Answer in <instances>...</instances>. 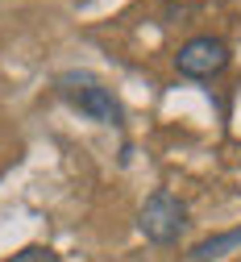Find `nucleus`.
Wrapping results in <instances>:
<instances>
[{"instance_id": "nucleus-1", "label": "nucleus", "mask_w": 241, "mask_h": 262, "mask_svg": "<svg viewBox=\"0 0 241 262\" xmlns=\"http://www.w3.org/2000/svg\"><path fill=\"white\" fill-rule=\"evenodd\" d=\"M58 96L71 108L96 117V121H104V125H117L121 121V104L113 100V92L104 83H96L92 75H62L58 79Z\"/></svg>"}, {"instance_id": "nucleus-2", "label": "nucleus", "mask_w": 241, "mask_h": 262, "mask_svg": "<svg viewBox=\"0 0 241 262\" xmlns=\"http://www.w3.org/2000/svg\"><path fill=\"white\" fill-rule=\"evenodd\" d=\"M142 233L150 237V242H158V246H166V242H175L183 229H187V208H183V200H175L170 191H154L150 200H146V208H142Z\"/></svg>"}, {"instance_id": "nucleus-3", "label": "nucleus", "mask_w": 241, "mask_h": 262, "mask_svg": "<svg viewBox=\"0 0 241 262\" xmlns=\"http://www.w3.org/2000/svg\"><path fill=\"white\" fill-rule=\"evenodd\" d=\"M175 62H179V71H183V75H191V79H208V75L225 71V62H229V46L216 42V38H191V42L175 54Z\"/></svg>"}, {"instance_id": "nucleus-4", "label": "nucleus", "mask_w": 241, "mask_h": 262, "mask_svg": "<svg viewBox=\"0 0 241 262\" xmlns=\"http://www.w3.org/2000/svg\"><path fill=\"white\" fill-rule=\"evenodd\" d=\"M237 242H241V229H237V233H229V237H216V242L195 246L191 258H195V262H212V258H221V250H229V246H237Z\"/></svg>"}, {"instance_id": "nucleus-5", "label": "nucleus", "mask_w": 241, "mask_h": 262, "mask_svg": "<svg viewBox=\"0 0 241 262\" xmlns=\"http://www.w3.org/2000/svg\"><path fill=\"white\" fill-rule=\"evenodd\" d=\"M9 262H58V254H54L50 246H29V250H21V254H13Z\"/></svg>"}]
</instances>
